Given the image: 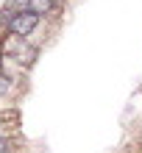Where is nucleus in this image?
Instances as JSON below:
<instances>
[{
    "mask_svg": "<svg viewBox=\"0 0 142 153\" xmlns=\"http://www.w3.org/2000/svg\"><path fill=\"white\" fill-rule=\"evenodd\" d=\"M25 8H31L33 14H39L42 20H50L61 11V0H25Z\"/></svg>",
    "mask_w": 142,
    "mask_h": 153,
    "instance_id": "obj_2",
    "label": "nucleus"
},
{
    "mask_svg": "<svg viewBox=\"0 0 142 153\" xmlns=\"http://www.w3.org/2000/svg\"><path fill=\"white\" fill-rule=\"evenodd\" d=\"M6 70V53H3V48H0V73Z\"/></svg>",
    "mask_w": 142,
    "mask_h": 153,
    "instance_id": "obj_5",
    "label": "nucleus"
},
{
    "mask_svg": "<svg viewBox=\"0 0 142 153\" xmlns=\"http://www.w3.org/2000/svg\"><path fill=\"white\" fill-rule=\"evenodd\" d=\"M22 148H17V137L8 131H0V153H20Z\"/></svg>",
    "mask_w": 142,
    "mask_h": 153,
    "instance_id": "obj_4",
    "label": "nucleus"
},
{
    "mask_svg": "<svg viewBox=\"0 0 142 153\" xmlns=\"http://www.w3.org/2000/svg\"><path fill=\"white\" fill-rule=\"evenodd\" d=\"M17 89H20V78L11 75L8 70H3V73H0V100H3V97H11Z\"/></svg>",
    "mask_w": 142,
    "mask_h": 153,
    "instance_id": "obj_3",
    "label": "nucleus"
},
{
    "mask_svg": "<svg viewBox=\"0 0 142 153\" xmlns=\"http://www.w3.org/2000/svg\"><path fill=\"white\" fill-rule=\"evenodd\" d=\"M42 25H45V20H42L39 14H33L31 8H20V11H14L0 28L6 33H11V36H17V39H33V33H36Z\"/></svg>",
    "mask_w": 142,
    "mask_h": 153,
    "instance_id": "obj_1",
    "label": "nucleus"
}]
</instances>
